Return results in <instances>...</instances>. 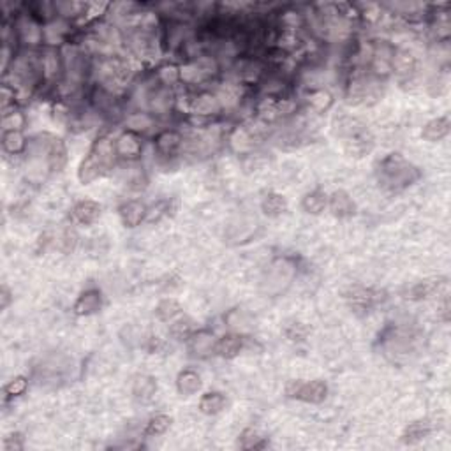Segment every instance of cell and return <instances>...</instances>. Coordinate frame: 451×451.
<instances>
[{
  "instance_id": "18",
  "label": "cell",
  "mask_w": 451,
  "mask_h": 451,
  "mask_svg": "<svg viewBox=\"0 0 451 451\" xmlns=\"http://www.w3.org/2000/svg\"><path fill=\"white\" fill-rule=\"evenodd\" d=\"M120 219L126 228H136L148 217V207L143 201L130 200L120 207Z\"/></svg>"
},
{
  "instance_id": "1",
  "label": "cell",
  "mask_w": 451,
  "mask_h": 451,
  "mask_svg": "<svg viewBox=\"0 0 451 451\" xmlns=\"http://www.w3.org/2000/svg\"><path fill=\"white\" fill-rule=\"evenodd\" d=\"M27 176L34 182H41L46 176L60 171L65 163V147L57 136L39 135L29 141L27 147Z\"/></svg>"
},
{
  "instance_id": "25",
  "label": "cell",
  "mask_w": 451,
  "mask_h": 451,
  "mask_svg": "<svg viewBox=\"0 0 451 451\" xmlns=\"http://www.w3.org/2000/svg\"><path fill=\"white\" fill-rule=\"evenodd\" d=\"M450 130H451L450 117H448V115H443V117H437L434 118V120H430V122L425 124V127H423L421 130V136L423 139L435 143L446 138V136L450 135Z\"/></svg>"
},
{
  "instance_id": "36",
  "label": "cell",
  "mask_w": 451,
  "mask_h": 451,
  "mask_svg": "<svg viewBox=\"0 0 451 451\" xmlns=\"http://www.w3.org/2000/svg\"><path fill=\"white\" fill-rule=\"evenodd\" d=\"M307 102H309L310 108H312L314 111L321 113V111H326L329 106H332V102H334V95L329 94L328 90L325 89L310 90L309 95H307Z\"/></svg>"
},
{
  "instance_id": "44",
  "label": "cell",
  "mask_w": 451,
  "mask_h": 451,
  "mask_svg": "<svg viewBox=\"0 0 451 451\" xmlns=\"http://www.w3.org/2000/svg\"><path fill=\"white\" fill-rule=\"evenodd\" d=\"M16 99L18 94L16 90H14V86H9L8 83H4V85L0 86V108H2V113H4V111H9V108L14 110Z\"/></svg>"
},
{
  "instance_id": "19",
  "label": "cell",
  "mask_w": 451,
  "mask_h": 451,
  "mask_svg": "<svg viewBox=\"0 0 451 451\" xmlns=\"http://www.w3.org/2000/svg\"><path fill=\"white\" fill-rule=\"evenodd\" d=\"M99 217H101V205L92 200L78 201L71 210V219L76 224H82V226L94 224Z\"/></svg>"
},
{
  "instance_id": "30",
  "label": "cell",
  "mask_w": 451,
  "mask_h": 451,
  "mask_svg": "<svg viewBox=\"0 0 451 451\" xmlns=\"http://www.w3.org/2000/svg\"><path fill=\"white\" fill-rule=\"evenodd\" d=\"M27 147H29V143L21 130H4L2 132V148L5 154H23V152H27Z\"/></svg>"
},
{
  "instance_id": "40",
  "label": "cell",
  "mask_w": 451,
  "mask_h": 451,
  "mask_svg": "<svg viewBox=\"0 0 451 451\" xmlns=\"http://www.w3.org/2000/svg\"><path fill=\"white\" fill-rule=\"evenodd\" d=\"M27 390H29V379L23 378V375H16L2 388V395H4V400H9L14 399V397H21Z\"/></svg>"
},
{
  "instance_id": "26",
  "label": "cell",
  "mask_w": 451,
  "mask_h": 451,
  "mask_svg": "<svg viewBox=\"0 0 451 451\" xmlns=\"http://www.w3.org/2000/svg\"><path fill=\"white\" fill-rule=\"evenodd\" d=\"M176 390L183 397H191L201 390V375L192 369L180 370L176 375Z\"/></svg>"
},
{
  "instance_id": "8",
  "label": "cell",
  "mask_w": 451,
  "mask_h": 451,
  "mask_svg": "<svg viewBox=\"0 0 451 451\" xmlns=\"http://www.w3.org/2000/svg\"><path fill=\"white\" fill-rule=\"evenodd\" d=\"M217 71H219V64H217L216 58L198 57L180 67V80L185 83H191V85H196V83L205 82V80L211 78L213 74H217Z\"/></svg>"
},
{
  "instance_id": "31",
  "label": "cell",
  "mask_w": 451,
  "mask_h": 451,
  "mask_svg": "<svg viewBox=\"0 0 451 451\" xmlns=\"http://www.w3.org/2000/svg\"><path fill=\"white\" fill-rule=\"evenodd\" d=\"M226 404H228L226 395L220 393V391H208L201 397L200 410L207 416H216L219 415L220 410H224Z\"/></svg>"
},
{
  "instance_id": "10",
  "label": "cell",
  "mask_w": 451,
  "mask_h": 451,
  "mask_svg": "<svg viewBox=\"0 0 451 451\" xmlns=\"http://www.w3.org/2000/svg\"><path fill=\"white\" fill-rule=\"evenodd\" d=\"M395 46L388 41H375L370 49V73L378 78H384L391 73Z\"/></svg>"
},
{
  "instance_id": "15",
  "label": "cell",
  "mask_w": 451,
  "mask_h": 451,
  "mask_svg": "<svg viewBox=\"0 0 451 451\" xmlns=\"http://www.w3.org/2000/svg\"><path fill=\"white\" fill-rule=\"evenodd\" d=\"M248 346H251V338L248 337L229 334L224 335V337H220L219 340L216 342V354L224 358V360H233V358L238 356L242 351L247 349Z\"/></svg>"
},
{
  "instance_id": "35",
  "label": "cell",
  "mask_w": 451,
  "mask_h": 451,
  "mask_svg": "<svg viewBox=\"0 0 451 451\" xmlns=\"http://www.w3.org/2000/svg\"><path fill=\"white\" fill-rule=\"evenodd\" d=\"M430 430L432 428L427 421L410 423L409 427H406V430H404L402 441L406 444H416V443H419V441L425 439V437L430 434Z\"/></svg>"
},
{
  "instance_id": "34",
  "label": "cell",
  "mask_w": 451,
  "mask_h": 451,
  "mask_svg": "<svg viewBox=\"0 0 451 451\" xmlns=\"http://www.w3.org/2000/svg\"><path fill=\"white\" fill-rule=\"evenodd\" d=\"M238 446L242 450H263V448L268 446V441L266 437L259 434L254 428H245L240 434V439H238Z\"/></svg>"
},
{
  "instance_id": "38",
  "label": "cell",
  "mask_w": 451,
  "mask_h": 451,
  "mask_svg": "<svg viewBox=\"0 0 451 451\" xmlns=\"http://www.w3.org/2000/svg\"><path fill=\"white\" fill-rule=\"evenodd\" d=\"M192 334H194V326L189 317H178L171 321L170 335L176 340H187Z\"/></svg>"
},
{
  "instance_id": "20",
  "label": "cell",
  "mask_w": 451,
  "mask_h": 451,
  "mask_svg": "<svg viewBox=\"0 0 451 451\" xmlns=\"http://www.w3.org/2000/svg\"><path fill=\"white\" fill-rule=\"evenodd\" d=\"M328 210L338 219H347L354 216L356 205L346 191H335L334 194L328 196Z\"/></svg>"
},
{
  "instance_id": "28",
  "label": "cell",
  "mask_w": 451,
  "mask_h": 451,
  "mask_svg": "<svg viewBox=\"0 0 451 451\" xmlns=\"http://www.w3.org/2000/svg\"><path fill=\"white\" fill-rule=\"evenodd\" d=\"M301 208H303V211L310 213V216H319L321 211L328 208V194L323 192L321 189L307 192L303 196V200H301Z\"/></svg>"
},
{
  "instance_id": "16",
  "label": "cell",
  "mask_w": 451,
  "mask_h": 451,
  "mask_svg": "<svg viewBox=\"0 0 451 451\" xmlns=\"http://www.w3.org/2000/svg\"><path fill=\"white\" fill-rule=\"evenodd\" d=\"M189 340V351L192 356L196 358H207L211 353H216V335L211 334L210 329H200L194 332Z\"/></svg>"
},
{
  "instance_id": "29",
  "label": "cell",
  "mask_w": 451,
  "mask_h": 451,
  "mask_svg": "<svg viewBox=\"0 0 451 451\" xmlns=\"http://www.w3.org/2000/svg\"><path fill=\"white\" fill-rule=\"evenodd\" d=\"M229 141H231L233 148H235L236 152H242V154H244V152H251L252 148L256 147L257 135L252 129H247V127H236V129L233 130Z\"/></svg>"
},
{
  "instance_id": "3",
  "label": "cell",
  "mask_w": 451,
  "mask_h": 451,
  "mask_svg": "<svg viewBox=\"0 0 451 451\" xmlns=\"http://www.w3.org/2000/svg\"><path fill=\"white\" fill-rule=\"evenodd\" d=\"M421 178V170L402 154H390L378 166V182L384 191L400 192Z\"/></svg>"
},
{
  "instance_id": "42",
  "label": "cell",
  "mask_w": 451,
  "mask_h": 451,
  "mask_svg": "<svg viewBox=\"0 0 451 451\" xmlns=\"http://www.w3.org/2000/svg\"><path fill=\"white\" fill-rule=\"evenodd\" d=\"M157 80L161 85L173 86L180 82V67L175 64H166L163 67H159Z\"/></svg>"
},
{
  "instance_id": "43",
  "label": "cell",
  "mask_w": 451,
  "mask_h": 451,
  "mask_svg": "<svg viewBox=\"0 0 451 451\" xmlns=\"http://www.w3.org/2000/svg\"><path fill=\"white\" fill-rule=\"evenodd\" d=\"M284 335L288 340L291 342H303L305 338L309 337V328L300 321H289L284 325Z\"/></svg>"
},
{
  "instance_id": "14",
  "label": "cell",
  "mask_w": 451,
  "mask_h": 451,
  "mask_svg": "<svg viewBox=\"0 0 451 451\" xmlns=\"http://www.w3.org/2000/svg\"><path fill=\"white\" fill-rule=\"evenodd\" d=\"M187 110L198 117H208V115L219 113L222 110V102H220L219 95L211 94V92H200L189 99Z\"/></svg>"
},
{
  "instance_id": "7",
  "label": "cell",
  "mask_w": 451,
  "mask_h": 451,
  "mask_svg": "<svg viewBox=\"0 0 451 451\" xmlns=\"http://www.w3.org/2000/svg\"><path fill=\"white\" fill-rule=\"evenodd\" d=\"M294 273H297V266H294L293 261L288 259V257L275 259L268 268V272H266V277H264V288L272 294L281 293V291H284L286 286L291 284Z\"/></svg>"
},
{
  "instance_id": "39",
  "label": "cell",
  "mask_w": 451,
  "mask_h": 451,
  "mask_svg": "<svg viewBox=\"0 0 451 451\" xmlns=\"http://www.w3.org/2000/svg\"><path fill=\"white\" fill-rule=\"evenodd\" d=\"M171 427V418L167 415H155L147 421L145 427V435L147 437H157V435L166 434L167 428Z\"/></svg>"
},
{
  "instance_id": "2",
  "label": "cell",
  "mask_w": 451,
  "mask_h": 451,
  "mask_svg": "<svg viewBox=\"0 0 451 451\" xmlns=\"http://www.w3.org/2000/svg\"><path fill=\"white\" fill-rule=\"evenodd\" d=\"M117 159L118 154L115 148V139L108 135L99 136L78 167V178L85 185L102 178L113 170Z\"/></svg>"
},
{
  "instance_id": "13",
  "label": "cell",
  "mask_w": 451,
  "mask_h": 451,
  "mask_svg": "<svg viewBox=\"0 0 451 451\" xmlns=\"http://www.w3.org/2000/svg\"><path fill=\"white\" fill-rule=\"evenodd\" d=\"M115 148H117L118 157L127 159V161H136L141 157L143 141L141 135L132 132V130H124L122 135L115 139Z\"/></svg>"
},
{
  "instance_id": "45",
  "label": "cell",
  "mask_w": 451,
  "mask_h": 451,
  "mask_svg": "<svg viewBox=\"0 0 451 451\" xmlns=\"http://www.w3.org/2000/svg\"><path fill=\"white\" fill-rule=\"evenodd\" d=\"M5 451H21L23 450V437L20 434H11L4 441Z\"/></svg>"
},
{
  "instance_id": "11",
  "label": "cell",
  "mask_w": 451,
  "mask_h": 451,
  "mask_svg": "<svg viewBox=\"0 0 451 451\" xmlns=\"http://www.w3.org/2000/svg\"><path fill=\"white\" fill-rule=\"evenodd\" d=\"M14 32L25 45H39L45 37V29L34 14H20L14 21Z\"/></svg>"
},
{
  "instance_id": "24",
  "label": "cell",
  "mask_w": 451,
  "mask_h": 451,
  "mask_svg": "<svg viewBox=\"0 0 451 451\" xmlns=\"http://www.w3.org/2000/svg\"><path fill=\"white\" fill-rule=\"evenodd\" d=\"M130 390L135 399L139 402H148V400L154 399L155 391H157V381L155 378L148 374H138L132 378V384H130Z\"/></svg>"
},
{
  "instance_id": "46",
  "label": "cell",
  "mask_w": 451,
  "mask_h": 451,
  "mask_svg": "<svg viewBox=\"0 0 451 451\" xmlns=\"http://www.w3.org/2000/svg\"><path fill=\"white\" fill-rule=\"evenodd\" d=\"M11 301H12L11 291H9L8 286H2V289H0V309L2 310L8 309Z\"/></svg>"
},
{
  "instance_id": "41",
  "label": "cell",
  "mask_w": 451,
  "mask_h": 451,
  "mask_svg": "<svg viewBox=\"0 0 451 451\" xmlns=\"http://www.w3.org/2000/svg\"><path fill=\"white\" fill-rule=\"evenodd\" d=\"M0 124H2V129L4 130H21L25 124H27V118H25V115L20 110L5 111V113H2Z\"/></svg>"
},
{
  "instance_id": "6",
  "label": "cell",
  "mask_w": 451,
  "mask_h": 451,
  "mask_svg": "<svg viewBox=\"0 0 451 451\" xmlns=\"http://www.w3.org/2000/svg\"><path fill=\"white\" fill-rule=\"evenodd\" d=\"M289 399L307 404H321L328 397V384L325 381H289L286 386Z\"/></svg>"
},
{
  "instance_id": "9",
  "label": "cell",
  "mask_w": 451,
  "mask_h": 451,
  "mask_svg": "<svg viewBox=\"0 0 451 451\" xmlns=\"http://www.w3.org/2000/svg\"><path fill=\"white\" fill-rule=\"evenodd\" d=\"M346 300L354 310H370L386 300V293L381 289L365 288V286H353L346 291Z\"/></svg>"
},
{
  "instance_id": "37",
  "label": "cell",
  "mask_w": 451,
  "mask_h": 451,
  "mask_svg": "<svg viewBox=\"0 0 451 451\" xmlns=\"http://www.w3.org/2000/svg\"><path fill=\"white\" fill-rule=\"evenodd\" d=\"M155 124L154 117L150 113H132L126 118V126L127 130H132V132H147L148 129H152Z\"/></svg>"
},
{
  "instance_id": "12",
  "label": "cell",
  "mask_w": 451,
  "mask_h": 451,
  "mask_svg": "<svg viewBox=\"0 0 451 451\" xmlns=\"http://www.w3.org/2000/svg\"><path fill=\"white\" fill-rule=\"evenodd\" d=\"M154 147L161 157H175L183 148V136L175 129H164L157 132L154 139Z\"/></svg>"
},
{
  "instance_id": "4",
  "label": "cell",
  "mask_w": 451,
  "mask_h": 451,
  "mask_svg": "<svg viewBox=\"0 0 451 451\" xmlns=\"http://www.w3.org/2000/svg\"><path fill=\"white\" fill-rule=\"evenodd\" d=\"M337 136L342 141V147L354 157H362L369 154L374 147V136L369 130V127L358 118H340L337 122Z\"/></svg>"
},
{
  "instance_id": "47",
  "label": "cell",
  "mask_w": 451,
  "mask_h": 451,
  "mask_svg": "<svg viewBox=\"0 0 451 451\" xmlns=\"http://www.w3.org/2000/svg\"><path fill=\"white\" fill-rule=\"evenodd\" d=\"M163 349H164V342L161 340L159 337H152L148 351H150V353H159V351H163Z\"/></svg>"
},
{
  "instance_id": "32",
  "label": "cell",
  "mask_w": 451,
  "mask_h": 451,
  "mask_svg": "<svg viewBox=\"0 0 451 451\" xmlns=\"http://www.w3.org/2000/svg\"><path fill=\"white\" fill-rule=\"evenodd\" d=\"M261 210L264 211V216L268 217H279L288 210V201L282 194L277 192H268L261 201Z\"/></svg>"
},
{
  "instance_id": "23",
  "label": "cell",
  "mask_w": 451,
  "mask_h": 451,
  "mask_svg": "<svg viewBox=\"0 0 451 451\" xmlns=\"http://www.w3.org/2000/svg\"><path fill=\"white\" fill-rule=\"evenodd\" d=\"M416 57L409 49L395 48L393 60H391V71L399 78H410L416 73Z\"/></svg>"
},
{
  "instance_id": "22",
  "label": "cell",
  "mask_w": 451,
  "mask_h": 451,
  "mask_svg": "<svg viewBox=\"0 0 451 451\" xmlns=\"http://www.w3.org/2000/svg\"><path fill=\"white\" fill-rule=\"evenodd\" d=\"M39 60H41L43 80L51 82V80H55V78L64 71V58L60 57V53L55 48H46L45 51L41 53Z\"/></svg>"
},
{
  "instance_id": "17",
  "label": "cell",
  "mask_w": 451,
  "mask_h": 451,
  "mask_svg": "<svg viewBox=\"0 0 451 451\" xmlns=\"http://www.w3.org/2000/svg\"><path fill=\"white\" fill-rule=\"evenodd\" d=\"M102 307V293L99 289H85L78 300L74 301V314L76 316H92V314L99 312Z\"/></svg>"
},
{
  "instance_id": "21",
  "label": "cell",
  "mask_w": 451,
  "mask_h": 451,
  "mask_svg": "<svg viewBox=\"0 0 451 451\" xmlns=\"http://www.w3.org/2000/svg\"><path fill=\"white\" fill-rule=\"evenodd\" d=\"M147 102L152 113H167V111L171 110V104H173V94H171L170 86H164L159 83L157 86H154V89L148 92Z\"/></svg>"
},
{
  "instance_id": "5",
  "label": "cell",
  "mask_w": 451,
  "mask_h": 451,
  "mask_svg": "<svg viewBox=\"0 0 451 451\" xmlns=\"http://www.w3.org/2000/svg\"><path fill=\"white\" fill-rule=\"evenodd\" d=\"M381 78L372 73L354 76L347 85V101L351 104H367L370 101H378L381 95Z\"/></svg>"
},
{
  "instance_id": "33",
  "label": "cell",
  "mask_w": 451,
  "mask_h": 451,
  "mask_svg": "<svg viewBox=\"0 0 451 451\" xmlns=\"http://www.w3.org/2000/svg\"><path fill=\"white\" fill-rule=\"evenodd\" d=\"M180 314H182V307H180L178 301L173 300V298H164V300L159 301L157 307H155V316H157V319H161V321L164 323L173 321Z\"/></svg>"
},
{
  "instance_id": "27",
  "label": "cell",
  "mask_w": 451,
  "mask_h": 451,
  "mask_svg": "<svg viewBox=\"0 0 451 451\" xmlns=\"http://www.w3.org/2000/svg\"><path fill=\"white\" fill-rule=\"evenodd\" d=\"M446 286L444 279H427V281L416 282L413 288L407 289V297L410 300H423V298H430L435 293H439L441 289Z\"/></svg>"
}]
</instances>
